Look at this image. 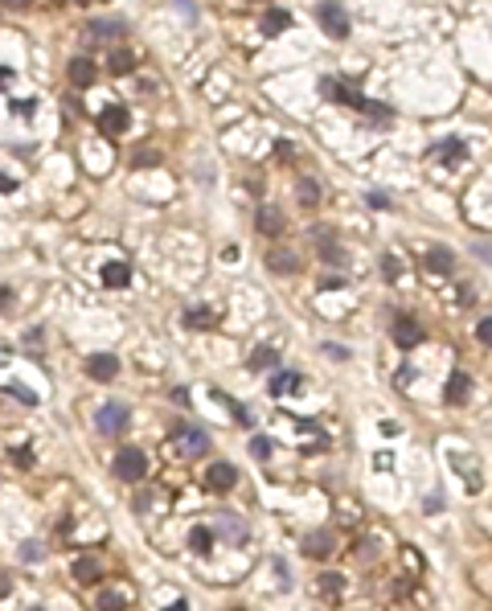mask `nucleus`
<instances>
[{
    "mask_svg": "<svg viewBox=\"0 0 492 611\" xmlns=\"http://www.w3.org/2000/svg\"><path fill=\"white\" fill-rule=\"evenodd\" d=\"M259 29L267 37H275V34H283V29H292V13L287 9H267L259 17Z\"/></svg>",
    "mask_w": 492,
    "mask_h": 611,
    "instance_id": "obj_13",
    "label": "nucleus"
},
{
    "mask_svg": "<svg viewBox=\"0 0 492 611\" xmlns=\"http://www.w3.org/2000/svg\"><path fill=\"white\" fill-rule=\"evenodd\" d=\"M246 365H250V369H275V365H279V349L275 345H259L250 357H246Z\"/></svg>",
    "mask_w": 492,
    "mask_h": 611,
    "instance_id": "obj_18",
    "label": "nucleus"
},
{
    "mask_svg": "<svg viewBox=\"0 0 492 611\" xmlns=\"http://www.w3.org/2000/svg\"><path fill=\"white\" fill-rule=\"evenodd\" d=\"M332 550H337V542H332V533H324V529L312 533V538H304V554H308V558H328Z\"/></svg>",
    "mask_w": 492,
    "mask_h": 611,
    "instance_id": "obj_17",
    "label": "nucleus"
},
{
    "mask_svg": "<svg viewBox=\"0 0 492 611\" xmlns=\"http://www.w3.org/2000/svg\"><path fill=\"white\" fill-rule=\"evenodd\" d=\"M128 34V25H123V21H91V25H86V46H95V41H111L115 46V37H123Z\"/></svg>",
    "mask_w": 492,
    "mask_h": 611,
    "instance_id": "obj_9",
    "label": "nucleus"
},
{
    "mask_svg": "<svg viewBox=\"0 0 492 611\" xmlns=\"http://www.w3.org/2000/svg\"><path fill=\"white\" fill-rule=\"evenodd\" d=\"M74 578H78L82 587H91V582L103 578V566H98L95 558H78V562H74Z\"/></svg>",
    "mask_w": 492,
    "mask_h": 611,
    "instance_id": "obj_21",
    "label": "nucleus"
},
{
    "mask_svg": "<svg viewBox=\"0 0 492 611\" xmlns=\"http://www.w3.org/2000/svg\"><path fill=\"white\" fill-rule=\"evenodd\" d=\"M9 299H13V292H9V287H0V308H4Z\"/></svg>",
    "mask_w": 492,
    "mask_h": 611,
    "instance_id": "obj_41",
    "label": "nucleus"
},
{
    "mask_svg": "<svg viewBox=\"0 0 492 611\" xmlns=\"http://www.w3.org/2000/svg\"><path fill=\"white\" fill-rule=\"evenodd\" d=\"M205 484H210L213 493H230V488L238 484V472H234V463L217 460V463L210 468V472H205Z\"/></svg>",
    "mask_w": 492,
    "mask_h": 611,
    "instance_id": "obj_11",
    "label": "nucleus"
},
{
    "mask_svg": "<svg viewBox=\"0 0 492 611\" xmlns=\"http://www.w3.org/2000/svg\"><path fill=\"white\" fill-rule=\"evenodd\" d=\"M435 160H463V140H439L435 148H431Z\"/></svg>",
    "mask_w": 492,
    "mask_h": 611,
    "instance_id": "obj_25",
    "label": "nucleus"
},
{
    "mask_svg": "<svg viewBox=\"0 0 492 611\" xmlns=\"http://www.w3.org/2000/svg\"><path fill=\"white\" fill-rule=\"evenodd\" d=\"M9 390H13V394L21 398V402H29V406H33V402H37V398H33L29 390H25V386H9Z\"/></svg>",
    "mask_w": 492,
    "mask_h": 611,
    "instance_id": "obj_36",
    "label": "nucleus"
},
{
    "mask_svg": "<svg viewBox=\"0 0 492 611\" xmlns=\"http://www.w3.org/2000/svg\"><path fill=\"white\" fill-rule=\"evenodd\" d=\"M189 545H193L197 554H210V550H213V529H205V525H197L193 533H189Z\"/></svg>",
    "mask_w": 492,
    "mask_h": 611,
    "instance_id": "obj_26",
    "label": "nucleus"
},
{
    "mask_svg": "<svg viewBox=\"0 0 492 611\" xmlns=\"http://www.w3.org/2000/svg\"><path fill=\"white\" fill-rule=\"evenodd\" d=\"M394 345H398V349L423 345V324H419V320H410V316H398V320H394Z\"/></svg>",
    "mask_w": 492,
    "mask_h": 611,
    "instance_id": "obj_8",
    "label": "nucleus"
},
{
    "mask_svg": "<svg viewBox=\"0 0 492 611\" xmlns=\"http://www.w3.org/2000/svg\"><path fill=\"white\" fill-rule=\"evenodd\" d=\"M135 165H156V152H135Z\"/></svg>",
    "mask_w": 492,
    "mask_h": 611,
    "instance_id": "obj_38",
    "label": "nucleus"
},
{
    "mask_svg": "<svg viewBox=\"0 0 492 611\" xmlns=\"http://www.w3.org/2000/svg\"><path fill=\"white\" fill-rule=\"evenodd\" d=\"M451 267H456V255H451L447 247L426 250V271H431V275H451Z\"/></svg>",
    "mask_w": 492,
    "mask_h": 611,
    "instance_id": "obj_14",
    "label": "nucleus"
},
{
    "mask_svg": "<svg viewBox=\"0 0 492 611\" xmlns=\"http://www.w3.org/2000/svg\"><path fill=\"white\" fill-rule=\"evenodd\" d=\"M185 324H189V329H213V324H217V312L205 308V304H197V308L185 312Z\"/></svg>",
    "mask_w": 492,
    "mask_h": 611,
    "instance_id": "obj_19",
    "label": "nucleus"
},
{
    "mask_svg": "<svg viewBox=\"0 0 492 611\" xmlns=\"http://www.w3.org/2000/svg\"><path fill=\"white\" fill-rule=\"evenodd\" d=\"M250 456H255V460H267V456H271V439H267V435H255V439H250Z\"/></svg>",
    "mask_w": 492,
    "mask_h": 611,
    "instance_id": "obj_31",
    "label": "nucleus"
},
{
    "mask_svg": "<svg viewBox=\"0 0 492 611\" xmlns=\"http://www.w3.org/2000/svg\"><path fill=\"white\" fill-rule=\"evenodd\" d=\"M103 283H107V287H128V283H131V267L128 263H107V267H103Z\"/></svg>",
    "mask_w": 492,
    "mask_h": 611,
    "instance_id": "obj_20",
    "label": "nucleus"
},
{
    "mask_svg": "<svg viewBox=\"0 0 492 611\" xmlns=\"http://www.w3.org/2000/svg\"><path fill=\"white\" fill-rule=\"evenodd\" d=\"M66 74H70V83H74V86H82V91H86V86L95 83V74H98V70H95V62H91V58H74Z\"/></svg>",
    "mask_w": 492,
    "mask_h": 611,
    "instance_id": "obj_16",
    "label": "nucleus"
},
{
    "mask_svg": "<svg viewBox=\"0 0 492 611\" xmlns=\"http://www.w3.org/2000/svg\"><path fill=\"white\" fill-rule=\"evenodd\" d=\"M131 123V111L128 107H119V103H111V107H103L98 111V128H103V135H123Z\"/></svg>",
    "mask_w": 492,
    "mask_h": 611,
    "instance_id": "obj_6",
    "label": "nucleus"
},
{
    "mask_svg": "<svg viewBox=\"0 0 492 611\" xmlns=\"http://www.w3.org/2000/svg\"><path fill=\"white\" fill-rule=\"evenodd\" d=\"M168 611H189V603H173V607H168Z\"/></svg>",
    "mask_w": 492,
    "mask_h": 611,
    "instance_id": "obj_44",
    "label": "nucleus"
},
{
    "mask_svg": "<svg viewBox=\"0 0 492 611\" xmlns=\"http://www.w3.org/2000/svg\"><path fill=\"white\" fill-rule=\"evenodd\" d=\"M381 271H386V279H390V283L402 279V263H398V255H381Z\"/></svg>",
    "mask_w": 492,
    "mask_h": 611,
    "instance_id": "obj_27",
    "label": "nucleus"
},
{
    "mask_svg": "<svg viewBox=\"0 0 492 611\" xmlns=\"http://www.w3.org/2000/svg\"><path fill=\"white\" fill-rule=\"evenodd\" d=\"M316 21H320V29H324L328 37H337V41L349 37V17H344V9L337 0H324V4L316 9Z\"/></svg>",
    "mask_w": 492,
    "mask_h": 611,
    "instance_id": "obj_4",
    "label": "nucleus"
},
{
    "mask_svg": "<svg viewBox=\"0 0 492 611\" xmlns=\"http://www.w3.org/2000/svg\"><path fill=\"white\" fill-rule=\"evenodd\" d=\"M320 591H324V595H341L344 591V578L341 575H320Z\"/></svg>",
    "mask_w": 492,
    "mask_h": 611,
    "instance_id": "obj_30",
    "label": "nucleus"
},
{
    "mask_svg": "<svg viewBox=\"0 0 492 611\" xmlns=\"http://www.w3.org/2000/svg\"><path fill=\"white\" fill-rule=\"evenodd\" d=\"M9 78H13V74H9V70H4V66H0V86H4V83H9Z\"/></svg>",
    "mask_w": 492,
    "mask_h": 611,
    "instance_id": "obj_43",
    "label": "nucleus"
},
{
    "mask_svg": "<svg viewBox=\"0 0 492 611\" xmlns=\"http://www.w3.org/2000/svg\"><path fill=\"white\" fill-rule=\"evenodd\" d=\"M267 267L279 271V275H299V255L287 247H271L267 250Z\"/></svg>",
    "mask_w": 492,
    "mask_h": 611,
    "instance_id": "obj_12",
    "label": "nucleus"
},
{
    "mask_svg": "<svg viewBox=\"0 0 492 611\" xmlns=\"http://www.w3.org/2000/svg\"><path fill=\"white\" fill-rule=\"evenodd\" d=\"M98 611H123V595L103 591V595H98Z\"/></svg>",
    "mask_w": 492,
    "mask_h": 611,
    "instance_id": "obj_29",
    "label": "nucleus"
},
{
    "mask_svg": "<svg viewBox=\"0 0 492 611\" xmlns=\"http://www.w3.org/2000/svg\"><path fill=\"white\" fill-rule=\"evenodd\" d=\"M74 4H86V0H74Z\"/></svg>",
    "mask_w": 492,
    "mask_h": 611,
    "instance_id": "obj_45",
    "label": "nucleus"
},
{
    "mask_svg": "<svg viewBox=\"0 0 492 611\" xmlns=\"http://www.w3.org/2000/svg\"><path fill=\"white\" fill-rule=\"evenodd\" d=\"M217 525H222V529H226V533H230V542H234V545H242V542H246V529L238 525V521H234V517H222V521H217Z\"/></svg>",
    "mask_w": 492,
    "mask_h": 611,
    "instance_id": "obj_28",
    "label": "nucleus"
},
{
    "mask_svg": "<svg viewBox=\"0 0 492 611\" xmlns=\"http://www.w3.org/2000/svg\"><path fill=\"white\" fill-rule=\"evenodd\" d=\"M320 91H324V95H332V99L337 103H344V107H357V111H365V95H361V86L353 83V78H344V83H332V78H324V83H320Z\"/></svg>",
    "mask_w": 492,
    "mask_h": 611,
    "instance_id": "obj_5",
    "label": "nucleus"
},
{
    "mask_svg": "<svg viewBox=\"0 0 492 611\" xmlns=\"http://www.w3.org/2000/svg\"><path fill=\"white\" fill-rule=\"evenodd\" d=\"M476 341L492 349V316H488V320H480V324H476Z\"/></svg>",
    "mask_w": 492,
    "mask_h": 611,
    "instance_id": "obj_32",
    "label": "nucleus"
},
{
    "mask_svg": "<svg viewBox=\"0 0 492 611\" xmlns=\"http://www.w3.org/2000/svg\"><path fill=\"white\" fill-rule=\"evenodd\" d=\"M9 587H13V582H9V578L0 575V599H4V595H9Z\"/></svg>",
    "mask_w": 492,
    "mask_h": 611,
    "instance_id": "obj_42",
    "label": "nucleus"
},
{
    "mask_svg": "<svg viewBox=\"0 0 492 611\" xmlns=\"http://www.w3.org/2000/svg\"><path fill=\"white\" fill-rule=\"evenodd\" d=\"M173 439H177V451L185 460H201L205 451H210V435L201 427H177L173 431Z\"/></svg>",
    "mask_w": 492,
    "mask_h": 611,
    "instance_id": "obj_3",
    "label": "nucleus"
},
{
    "mask_svg": "<svg viewBox=\"0 0 492 611\" xmlns=\"http://www.w3.org/2000/svg\"><path fill=\"white\" fill-rule=\"evenodd\" d=\"M128 423H131V414H128V406L123 402H103L98 406V414H95V427L103 431V435H123L128 431Z\"/></svg>",
    "mask_w": 492,
    "mask_h": 611,
    "instance_id": "obj_2",
    "label": "nucleus"
},
{
    "mask_svg": "<svg viewBox=\"0 0 492 611\" xmlns=\"http://www.w3.org/2000/svg\"><path fill=\"white\" fill-rule=\"evenodd\" d=\"M283 226H287V222H283V214H279L275 205H259V230L267 234V238H279Z\"/></svg>",
    "mask_w": 492,
    "mask_h": 611,
    "instance_id": "obj_15",
    "label": "nucleus"
},
{
    "mask_svg": "<svg viewBox=\"0 0 492 611\" xmlns=\"http://www.w3.org/2000/svg\"><path fill=\"white\" fill-rule=\"evenodd\" d=\"M468 394H472V378H468L463 369H456V374L447 378V386H443V402H447V406H463Z\"/></svg>",
    "mask_w": 492,
    "mask_h": 611,
    "instance_id": "obj_10",
    "label": "nucleus"
},
{
    "mask_svg": "<svg viewBox=\"0 0 492 611\" xmlns=\"http://www.w3.org/2000/svg\"><path fill=\"white\" fill-rule=\"evenodd\" d=\"M275 156H279V160H292V156H295V148L287 144V140H279V144H275Z\"/></svg>",
    "mask_w": 492,
    "mask_h": 611,
    "instance_id": "obj_35",
    "label": "nucleus"
},
{
    "mask_svg": "<svg viewBox=\"0 0 492 611\" xmlns=\"http://www.w3.org/2000/svg\"><path fill=\"white\" fill-rule=\"evenodd\" d=\"M13 189H16V181H9V177L0 173V193H13Z\"/></svg>",
    "mask_w": 492,
    "mask_h": 611,
    "instance_id": "obj_39",
    "label": "nucleus"
},
{
    "mask_svg": "<svg viewBox=\"0 0 492 611\" xmlns=\"http://www.w3.org/2000/svg\"><path fill=\"white\" fill-rule=\"evenodd\" d=\"M177 4L185 9V17H189V21H197V4H193V0H177Z\"/></svg>",
    "mask_w": 492,
    "mask_h": 611,
    "instance_id": "obj_37",
    "label": "nucleus"
},
{
    "mask_svg": "<svg viewBox=\"0 0 492 611\" xmlns=\"http://www.w3.org/2000/svg\"><path fill=\"white\" fill-rule=\"evenodd\" d=\"M365 201H369V205H374V210H390V197H386V193H365Z\"/></svg>",
    "mask_w": 492,
    "mask_h": 611,
    "instance_id": "obj_34",
    "label": "nucleus"
},
{
    "mask_svg": "<svg viewBox=\"0 0 492 611\" xmlns=\"http://www.w3.org/2000/svg\"><path fill=\"white\" fill-rule=\"evenodd\" d=\"M365 115L369 119H390V107H386V103H365Z\"/></svg>",
    "mask_w": 492,
    "mask_h": 611,
    "instance_id": "obj_33",
    "label": "nucleus"
},
{
    "mask_svg": "<svg viewBox=\"0 0 492 611\" xmlns=\"http://www.w3.org/2000/svg\"><path fill=\"white\" fill-rule=\"evenodd\" d=\"M267 390H271V394H292V390H299V374H287V369H283V374H275V378L267 381Z\"/></svg>",
    "mask_w": 492,
    "mask_h": 611,
    "instance_id": "obj_24",
    "label": "nucleus"
},
{
    "mask_svg": "<svg viewBox=\"0 0 492 611\" xmlns=\"http://www.w3.org/2000/svg\"><path fill=\"white\" fill-rule=\"evenodd\" d=\"M111 472L123 480V484H135V480L148 476V456L140 451V447H119V451H115Z\"/></svg>",
    "mask_w": 492,
    "mask_h": 611,
    "instance_id": "obj_1",
    "label": "nucleus"
},
{
    "mask_svg": "<svg viewBox=\"0 0 492 611\" xmlns=\"http://www.w3.org/2000/svg\"><path fill=\"white\" fill-rule=\"evenodd\" d=\"M86 374L95 381H115L119 378V357L115 353H91L86 357Z\"/></svg>",
    "mask_w": 492,
    "mask_h": 611,
    "instance_id": "obj_7",
    "label": "nucleus"
},
{
    "mask_svg": "<svg viewBox=\"0 0 492 611\" xmlns=\"http://www.w3.org/2000/svg\"><path fill=\"white\" fill-rule=\"evenodd\" d=\"M4 4H9V9H29L33 0H4Z\"/></svg>",
    "mask_w": 492,
    "mask_h": 611,
    "instance_id": "obj_40",
    "label": "nucleus"
},
{
    "mask_svg": "<svg viewBox=\"0 0 492 611\" xmlns=\"http://www.w3.org/2000/svg\"><path fill=\"white\" fill-rule=\"evenodd\" d=\"M295 197H299V205H304V210H312V205L320 201V185L312 181V177H299V185H295Z\"/></svg>",
    "mask_w": 492,
    "mask_h": 611,
    "instance_id": "obj_23",
    "label": "nucleus"
},
{
    "mask_svg": "<svg viewBox=\"0 0 492 611\" xmlns=\"http://www.w3.org/2000/svg\"><path fill=\"white\" fill-rule=\"evenodd\" d=\"M131 66H135V53L123 50V46H115L111 58H107V70H111V74H131Z\"/></svg>",
    "mask_w": 492,
    "mask_h": 611,
    "instance_id": "obj_22",
    "label": "nucleus"
}]
</instances>
